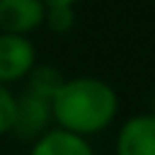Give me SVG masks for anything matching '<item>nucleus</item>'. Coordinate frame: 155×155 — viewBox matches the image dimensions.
<instances>
[{
  "label": "nucleus",
  "mask_w": 155,
  "mask_h": 155,
  "mask_svg": "<svg viewBox=\"0 0 155 155\" xmlns=\"http://www.w3.org/2000/svg\"><path fill=\"white\" fill-rule=\"evenodd\" d=\"M27 155H94V148L90 145V138L51 126L31 140Z\"/></svg>",
  "instance_id": "nucleus-6"
},
{
  "label": "nucleus",
  "mask_w": 155,
  "mask_h": 155,
  "mask_svg": "<svg viewBox=\"0 0 155 155\" xmlns=\"http://www.w3.org/2000/svg\"><path fill=\"white\" fill-rule=\"evenodd\" d=\"M15 114H17V94L7 85H0V136L12 133Z\"/></svg>",
  "instance_id": "nucleus-9"
},
{
  "label": "nucleus",
  "mask_w": 155,
  "mask_h": 155,
  "mask_svg": "<svg viewBox=\"0 0 155 155\" xmlns=\"http://www.w3.org/2000/svg\"><path fill=\"white\" fill-rule=\"evenodd\" d=\"M150 114L155 116V90H153V97H150Z\"/></svg>",
  "instance_id": "nucleus-11"
},
{
  "label": "nucleus",
  "mask_w": 155,
  "mask_h": 155,
  "mask_svg": "<svg viewBox=\"0 0 155 155\" xmlns=\"http://www.w3.org/2000/svg\"><path fill=\"white\" fill-rule=\"evenodd\" d=\"M36 65V48L29 36L2 34L0 31V85L24 82V78Z\"/></svg>",
  "instance_id": "nucleus-2"
},
{
  "label": "nucleus",
  "mask_w": 155,
  "mask_h": 155,
  "mask_svg": "<svg viewBox=\"0 0 155 155\" xmlns=\"http://www.w3.org/2000/svg\"><path fill=\"white\" fill-rule=\"evenodd\" d=\"M119 114L116 90L97 75L65 78L51 97V121L56 128L90 138L107 131Z\"/></svg>",
  "instance_id": "nucleus-1"
},
{
  "label": "nucleus",
  "mask_w": 155,
  "mask_h": 155,
  "mask_svg": "<svg viewBox=\"0 0 155 155\" xmlns=\"http://www.w3.org/2000/svg\"><path fill=\"white\" fill-rule=\"evenodd\" d=\"M51 99L34 94L29 90H22L17 94V114H15V128L12 133L24 140L39 138L44 131L51 128Z\"/></svg>",
  "instance_id": "nucleus-4"
},
{
  "label": "nucleus",
  "mask_w": 155,
  "mask_h": 155,
  "mask_svg": "<svg viewBox=\"0 0 155 155\" xmlns=\"http://www.w3.org/2000/svg\"><path fill=\"white\" fill-rule=\"evenodd\" d=\"M44 5H70V7H75L80 0H41Z\"/></svg>",
  "instance_id": "nucleus-10"
},
{
  "label": "nucleus",
  "mask_w": 155,
  "mask_h": 155,
  "mask_svg": "<svg viewBox=\"0 0 155 155\" xmlns=\"http://www.w3.org/2000/svg\"><path fill=\"white\" fill-rule=\"evenodd\" d=\"M114 155H155V116L150 111L133 114L119 126Z\"/></svg>",
  "instance_id": "nucleus-3"
},
{
  "label": "nucleus",
  "mask_w": 155,
  "mask_h": 155,
  "mask_svg": "<svg viewBox=\"0 0 155 155\" xmlns=\"http://www.w3.org/2000/svg\"><path fill=\"white\" fill-rule=\"evenodd\" d=\"M78 22V15H75V7L70 5H46V15H44V27L51 31V34H68L73 31Z\"/></svg>",
  "instance_id": "nucleus-8"
},
{
  "label": "nucleus",
  "mask_w": 155,
  "mask_h": 155,
  "mask_svg": "<svg viewBox=\"0 0 155 155\" xmlns=\"http://www.w3.org/2000/svg\"><path fill=\"white\" fill-rule=\"evenodd\" d=\"M63 80H65V78H63V73H61L56 65L36 63V65L31 68V73L24 78V90L51 99V97L56 94V90L63 85Z\"/></svg>",
  "instance_id": "nucleus-7"
},
{
  "label": "nucleus",
  "mask_w": 155,
  "mask_h": 155,
  "mask_svg": "<svg viewBox=\"0 0 155 155\" xmlns=\"http://www.w3.org/2000/svg\"><path fill=\"white\" fill-rule=\"evenodd\" d=\"M46 5L41 0H0V31L31 36L44 27Z\"/></svg>",
  "instance_id": "nucleus-5"
}]
</instances>
